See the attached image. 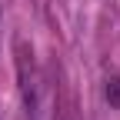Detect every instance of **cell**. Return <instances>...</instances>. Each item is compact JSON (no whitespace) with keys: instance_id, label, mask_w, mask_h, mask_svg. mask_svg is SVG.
Listing matches in <instances>:
<instances>
[{"instance_id":"6da1fadb","label":"cell","mask_w":120,"mask_h":120,"mask_svg":"<svg viewBox=\"0 0 120 120\" xmlns=\"http://www.w3.org/2000/svg\"><path fill=\"white\" fill-rule=\"evenodd\" d=\"M107 103L120 107V77H107Z\"/></svg>"}]
</instances>
